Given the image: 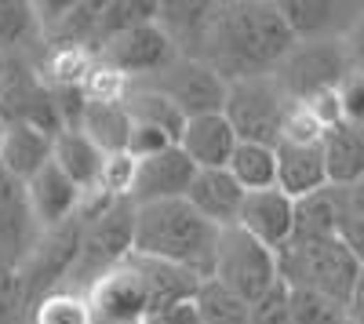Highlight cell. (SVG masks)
Here are the masks:
<instances>
[{
	"label": "cell",
	"mask_w": 364,
	"mask_h": 324,
	"mask_svg": "<svg viewBox=\"0 0 364 324\" xmlns=\"http://www.w3.org/2000/svg\"><path fill=\"white\" fill-rule=\"evenodd\" d=\"M291 48L295 37L288 33L277 4L230 0V4L211 8L193 58L230 84L248 77H269Z\"/></svg>",
	"instance_id": "obj_1"
},
{
	"label": "cell",
	"mask_w": 364,
	"mask_h": 324,
	"mask_svg": "<svg viewBox=\"0 0 364 324\" xmlns=\"http://www.w3.org/2000/svg\"><path fill=\"white\" fill-rule=\"evenodd\" d=\"M215 226L204 222L186 200H157L139 204L132 226V255L161 259L171 266L211 277V255H215Z\"/></svg>",
	"instance_id": "obj_2"
},
{
	"label": "cell",
	"mask_w": 364,
	"mask_h": 324,
	"mask_svg": "<svg viewBox=\"0 0 364 324\" xmlns=\"http://www.w3.org/2000/svg\"><path fill=\"white\" fill-rule=\"evenodd\" d=\"M273 259H277V277L284 281V288L317 296L357 320L360 255L350 252L343 241H288L273 252Z\"/></svg>",
	"instance_id": "obj_3"
},
{
	"label": "cell",
	"mask_w": 364,
	"mask_h": 324,
	"mask_svg": "<svg viewBox=\"0 0 364 324\" xmlns=\"http://www.w3.org/2000/svg\"><path fill=\"white\" fill-rule=\"evenodd\" d=\"M353 70H360L353 37L350 40H302L281 58V66L269 77L277 80L284 99L299 106L324 92H339V84Z\"/></svg>",
	"instance_id": "obj_4"
},
{
	"label": "cell",
	"mask_w": 364,
	"mask_h": 324,
	"mask_svg": "<svg viewBox=\"0 0 364 324\" xmlns=\"http://www.w3.org/2000/svg\"><path fill=\"white\" fill-rule=\"evenodd\" d=\"M288 109H291V102L284 99V92L277 87L273 77H248V80H230L226 84L223 117L233 128L237 142L277 146Z\"/></svg>",
	"instance_id": "obj_5"
},
{
	"label": "cell",
	"mask_w": 364,
	"mask_h": 324,
	"mask_svg": "<svg viewBox=\"0 0 364 324\" xmlns=\"http://www.w3.org/2000/svg\"><path fill=\"white\" fill-rule=\"evenodd\" d=\"M211 281L230 288L248 306L259 303L277 284V259L269 248L252 241L245 230L226 226L215 233V255H211Z\"/></svg>",
	"instance_id": "obj_6"
},
{
	"label": "cell",
	"mask_w": 364,
	"mask_h": 324,
	"mask_svg": "<svg viewBox=\"0 0 364 324\" xmlns=\"http://www.w3.org/2000/svg\"><path fill=\"white\" fill-rule=\"evenodd\" d=\"M0 124H29L51 139L63 131L41 70L18 51L0 55Z\"/></svg>",
	"instance_id": "obj_7"
},
{
	"label": "cell",
	"mask_w": 364,
	"mask_h": 324,
	"mask_svg": "<svg viewBox=\"0 0 364 324\" xmlns=\"http://www.w3.org/2000/svg\"><path fill=\"white\" fill-rule=\"evenodd\" d=\"M135 84L164 95L186 121L204 113H223V102H226V80L215 70H208L204 63H197V58H182V55L175 63H168L161 73Z\"/></svg>",
	"instance_id": "obj_8"
},
{
	"label": "cell",
	"mask_w": 364,
	"mask_h": 324,
	"mask_svg": "<svg viewBox=\"0 0 364 324\" xmlns=\"http://www.w3.org/2000/svg\"><path fill=\"white\" fill-rule=\"evenodd\" d=\"M175 58L178 55H175L171 40L164 37V29L157 26V18L132 26V29H124V33H117V37H109L95 48V63L113 70L117 77H124L128 84L161 73L168 63H175Z\"/></svg>",
	"instance_id": "obj_9"
},
{
	"label": "cell",
	"mask_w": 364,
	"mask_h": 324,
	"mask_svg": "<svg viewBox=\"0 0 364 324\" xmlns=\"http://www.w3.org/2000/svg\"><path fill=\"white\" fill-rule=\"evenodd\" d=\"M91 324H142L149 306H146V288L139 274L132 270V262L124 259L120 266L102 274L95 284L84 291Z\"/></svg>",
	"instance_id": "obj_10"
},
{
	"label": "cell",
	"mask_w": 364,
	"mask_h": 324,
	"mask_svg": "<svg viewBox=\"0 0 364 324\" xmlns=\"http://www.w3.org/2000/svg\"><path fill=\"white\" fill-rule=\"evenodd\" d=\"M277 11L295 44L302 40H350L360 26V4H331V0H277Z\"/></svg>",
	"instance_id": "obj_11"
},
{
	"label": "cell",
	"mask_w": 364,
	"mask_h": 324,
	"mask_svg": "<svg viewBox=\"0 0 364 324\" xmlns=\"http://www.w3.org/2000/svg\"><path fill=\"white\" fill-rule=\"evenodd\" d=\"M193 175H197V168L186 161V153L178 146H168L161 153H149V157L135 161L128 200L135 208L139 204H157V200H182Z\"/></svg>",
	"instance_id": "obj_12"
},
{
	"label": "cell",
	"mask_w": 364,
	"mask_h": 324,
	"mask_svg": "<svg viewBox=\"0 0 364 324\" xmlns=\"http://www.w3.org/2000/svg\"><path fill=\"white\" fill-rule=\"evenodd\" d=\"M41 241V226L29 212L26 186L0 171V270H18Z\"/></svg>",
	"instance_id": "obj_13"
},
{
	"label": "cell",
	"mask_w": 364,
	"mask_h": 324,
	"mask_svg": "<svg viewBox=\"0 0 364 324\" xmlns=\"http://www.w3.org/2000/svg\"><path fill=\"white\" fill-rule=\"evenodd\" d=\"M237 230H245L252 241H259L262 248L277 252L288 244L291 237V197H284L277 186L269 190H252L240 200L237 212Z\"/></svg>",
	"instance_id": "obj_14"
},
{
	"label": "cell",
	"mask_w": 364,
	"mask_h": 324,
	"mask_svg": "<svg viewBox=\"0 0 364 324\" xmlns=\"http://www.w3.org/2000/svg\"><path fill=\"white\" fill-rule=\"evenodd\" d=\"M22 186H26L29 212H33L41 233H48V230H55V226H63L66 219H73L77 208H80V200H84L80 190H77L51 161H48L37 175H29Z\"/></svg>",
	"instance_id": "obj_15"
},
{
	"label": "cell",
	"mask_w": 364,
	"mask_h": 324,
	"mask_svg": "<svg viewBox=\"0 0 364 324\" xmlns=\"http://www.w3.org/2000/svg\"><path fill=\"white\" fill-rule=\"evenodd\" d=\"M175 146L186 153V161L197 171H215V168H226L230 164L237 135L226 124L223 113H204V117H190V121L182 124Z\"/></svg>",
	"instance_id": "obj_16"
},
{
	"label": "cell",
	"mask_w": 364,
	"mask_h": 324,
	"mask_svg": "<svg viewBox=\"0 0 364 324\" xmlns=\"http://www.w3.org/2000/svg\"><path fill=\"white\" fill-rule=\"evenodd\" d=\"M128 262H132V270L139 274V281L146 288V306H149L146 317L164 313L171 306L193 303V291L200 284L197 274L182 270V266H171V262H161V259H146V255H128Z\"/></svg>",
	"instance_id": "obj_17"
},
{
	"label": "cell",
	"mask_w": 364,
	"mask_h": 324,
	"mask_svg": "<svg viewBox=\"0 0 364 324\" xmlns=\"http://www.w3.org/2000/svg\"><path fill=\"white\" fill-rule=\"evenodd\" d=\"M182 200H186L204 222H211L215 230H226V226L237 222L245 190L233 183V175L226 168H215V171H197L190 179V190H186Z\"/></svg>",
	"instance_id": "obj_18"
},
{
	"label": "cell",
	"mask_w": 364,
	"mask_h": 324,
	"mask_svg": "<svg viewBox=\"0 0 364 324\" xmlns=\"http://www.w3.org/2000/svg\"><path fill=\"white\" fill-rule=\"evenodd\" d=\"M273 164H277L273 186L291 200L328 186L324 161H321V142H277L273 146Z\"/></svg>",
	"instance_id": "obj_19"
},
{
	"label": "cell",
	"mask_w": 364,
	"mask_h": 324,
	"mask_svg": "<svg viewBox=\"0 0 364 324\" xmlns=\"http://www.w3.org/2000/svg\"><path fill=\"white\" fill-rule=\"evenodd\" d=\"M321 161L328 186H357L364 179V139L360 124L339 121L321 131Z\"/></svg>",
	"instance_id": "obj_20"
},
{
	"label": "cell",
	"mask_w": 364,
	"mask_h": 324,
	"mask_svg": "<svg viewBox=\"0 0 364 324\" xmlns=\"http://www.w3.org/2000/svg\"><path fill=\"white\" fill-rule=\"evenodd\" d=\"M51 164L80 190V197L99 193L106 153H99L84 131H58L51 139Z\"/></svg>",
	"instance_id": "obj_21"
},
{
	"label": "cell",
	"mask_w": 364,
	"mask_h": 324,
	"mask_svg": "<svg viewBox=\"0 0 364 324\" xmlns=\"http://www.w3.org/2000/svg\"><path fill=\"white\" fill-rule=\"evenodd\" d=\"M51 161V135L29 128V124H8L4 142H0V171L26 183Z\"/></svg>",
	"instance_id": "obj_22"
},
{
	"label": "cell",
	"mask_w": 364,
	"mask_h": 324,
	"mask_svg": "<svg viewBox=\"0 0 364 324\" xmlns=\"http://www.w3.org/2000/svg\"><path fill=\"white\" fill-rule=\"evenodd\" d=\"M331 237H336V186H321L306 197L291 200L288 241H331Z\"/></svg>",
	"instance_id": "obj_23"
},
{
	"label": "cell",
	"mask_w": 364,
	"mask_h": 324,
	"mask_svg": "<svg viewBox=\"0 0 364 324\" xmlns=\"http://www.w3.org/2000/svg\"><path fill=\"white\" fill-rule=\"evenodd\" d=\"M77 131H84L91 139V146L106 157L124 153L128 150V131H132L124 102H87Z\"/></svg>",
	"instance_id": "obj_24"
},
{
	"label": "cell",
	"mask_w": 364,
	"mask_h": 324,
	"mask_svg": "<svg viewBox=\"0 0 364 324\" xmlns=\"http://www.w3.org/2000/svg\"><path fill=\"white\" fill-rule=\"evenodd\" d=\"M124 113H128V121L132 124H142V128H154L161 131L164 139H178L182 124H186V117H182L164 95L157 92H149V87H139V84H128V92H124Z\"/></svg>",
	"instance_id": "obj_25"
},
{
	"label": "cell",
	"mask_w": 364,
	"mask_h": 324,
	"mask_svg": "<svg viewBox=\"0 0 364 324\" xmlns=\"http://www.w3.org/2000/svg\"><path fill=\"white\" fill-rule=\"evenodd\" d=\"M226 171L233 175V183L252 193V190H269L277 179V164H273V146H255V142H237Z\"/></svg>",
	"instance_id": "obj_26"
},
{
	"label": "cell",
	"mask_w": 364,
	"mask_h": 324,
	"mask_svg": "<svg viewBox=\"0 0 364 324\" xmlns=\"http://www.w3.org/2000/svg\"><path fill=\"white\" fill-rule=\"evenodd\" d=\"M193 313L200 324H248V303L237 299L230 288H223L219 281L204 277L193 291Z\"/></svg>",
	"instance_id": "obj_27"
},
{
	"label": "cell",
	"mask_w": 364,
	"mask_h": 324,
	"mask_svg": "<svg viewBox=\"0 0 364 324\" xmlns=\"http://www.w3.org/2000/svg\"><path fill=\"white\" fill-rule=\"evenodd\" d=\"M157 4L161 0H102V4H95V48L117 33H124V29H132V26L154 22Z\"/></svg>",
	"instance_id": "obj_28"
},
{
	"label": "cell",
	"mask_w": 364,
	"mask_h": 324,
	"mask_svg": "<svg viewBox=\"0 0 364 324\" xmlns=\"http://www.w3.org/2000/svg\"><path fill=\"white\" fill-rule=\"evenodd\" d=\"M33 324H91L87 299L80 296V291L55 288L44 299L33 303Z\"/></svg>",
	"instance_id": "obj_29"
},
{
	"label": "cell",
	"mask_w": 364,
	"mask_h": 324,
	"mask_svg": "<svg viewBox=\"0 0 364 324\" xmlns=\"http://www.w3.org/2000/svg\"><path fill=\"white\" fill-rule=\"evenodd\" d=\"M360 233H364V190L336 186V237L360 255Z\"/></svg>",
	"instance_id": "obj_30"
},
{
	"label": "cell",
	"mask_w": 364,
	"mask_h": 324,
	"mask_svg": "<svg viewBox=\"0 0 364 324\" xmlns=\"http://www.w3.org/2000/svg\"><path fill=\"white\" fill-rule=\"evenodd\" d=\"M33 4L29 0H0V55L18 51V44L33 33Z\"/></svg>",
	"instance_id": "obj_31"
},
{
	"label": "cell",
	"mask_w": 364,
	"mask_h": 324,
	"mask_svg": "<svg viewBox=\"0 0 364 324\" xmlns=\"http://www.w3.org/2000/svg\"><path fill=\"white\" fill-rule=\"evenodd\" d=\"M248 324H291V299H288V288L281 277L259 303H252Z\"/></svg>",
	"instance_id": "obj_32"
},
{
	"label": "cell",
	"mask_w": 364,
	"mask_h": 324,
	"mask_svg": "<svg viewBox=\"0 0 364 324\" xmlns=\"http://www.w3.org/2000/svg\"><path fill=\"white\" fill-rule=\"evenodd\" d=\"M22 306V284L15 270H0V324H8Z\"/></svg>",
	"instance_id": "obj_33"
},
{
	"label": "cell",
	"mask_w": 364,
	"mask_h": 324,
	"mask_svg": "<svg viewBox=\"0 0 364 324\" xmlns=\"http://www.w3.org/2000/svg\"><path fill=\"white\" fill-rule=\"evenodd\" d=\"M142 324H200V320H197L193 306L186 303V306H171V310H164V313H154V317H146Z\"/></svg>",
	"instance_id": "obj_34"
},
{
	"label": "cell",
	"mask_w": 364,
	"mask_h": 324,
	"mask_svg": "<svg viewBox=\"0 0 364 324\" xmlns=\"http://www.w3.org/2000/svg\"><path fill=\"white\" fill-rule=\"evenodd\" d=\"M0 142H4V124H0Z\"/></svg>",
	"instance_id": "obj_35"
}]
</instances>
